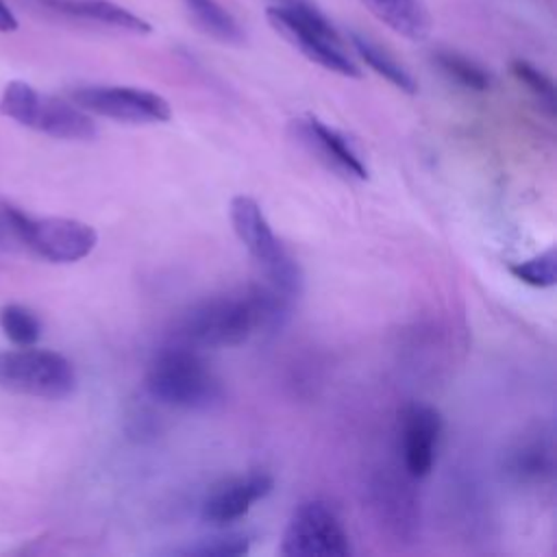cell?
Instances as JSON below:
<instances>
[{
    "label": "cell",
    "instance_id": "cell-1",
    "mask_svg": "<svg viewBox=\"0 0 557 557\" xmlns=\"http://www.w3.org/2000/svg\"><path fill=\"white\" fill-rule=\"evenodd\" d=\"M294 302L265 281L250 283L239 292L194 305L176 320L170 339L198 350L237 346L259 331L281 329Z\"/></svg>",
    "mask_w": 557,
    "mask_h": 557
},
{
    "label": "cell",
    "instance_id": "cell-2",
    "mask_svg": "<svg viewBox=\"0 0 557 557\" xmlns=\"http://www.w3.org/2000/svg\"><path fill=\"white\" fill-rule=\"evenodd\" d=\"M202 350L168 342L146 370V392L161 405L183 411H211L224 403V385Z\"/></svg>",
    "mask_w": 557,
    "mask_h": 557
},
{
    "label": "cell",
    "instance_id": "cell-3",
    "mask_svg": "<svg viewBox=\"0 0 557 557\" xmlns=\"http://www.w3.org/2000/svg\"><path fill=\"white\" fill-rule=\"evenodd\" d=\"M265 17L309 61L346 78L361 76L359 65L346 50V41L313 0H270Z\"/></svg>",
    "mask_w": 557,
    "mask_h": 557
},
{
    "label": "cell",
    "instance_id": "cell-4",
    "mask_svg": "<svg viewBox=\"0 0 557 557\" xmlns=\"http://www.w3.org/2000/svg\"><path fill=\"white\" fill-rule=\"evenodd\" d=\"M231 222L235 235L263 272V281L296 300L302 292V270L274 235L263 209L250 196L231 200Z\"/></svg>",
    "mask_w": 557,
    "mask_h": 557
},
{
    "label": "cell",
    "instance_id": "cell-5",
    "mask_svg": "<svg viewBox=\"0 0 557 557\" xmlns=\"http://www.w3.org/2000/svg\"><path fill=\"white\" fill-rule=\"evenodd\" d=\"M0 113L22 126L46 133L57 139L89 141L96 137V124L72 100L37 91L24 81H11L0 96Z\"/></svg>",
    "mask_w": 557,
    "mask_h": 557
},
{
    "label": "cell",
    "instance_id": "cell-6",
    "mask_svg": "<svg viewBox=\"0 0 557 557\" xmlns=\"http://www.w3.org/2000/svg\"><path fill=\"white\" fill-rule=\"evenodd\" d=\"M76 370L54 350L20 346L0 352V389L59 400L76 389Z\"/></svg>",
    "mask_w": 557,
    "mask_h": 557
},
{
    "label": "cell",
    "instance_id": "cell-7",
    "mask_svg": "<svg viewBox=\"0 0 557 557\" xmlns=\"http://www.w3.org/2000/svg\"><path fill=\"white\" fill-rule=\"evenodd\" d=\"M278 553L285 557H346L352 553V546L329 503L305 500L294 509Z\"/></svg>",
    "mask_w": 557,
    "mask_h": 557
},
{
    "label": "cell",
    "instance_id": "cell-8",
    "mask_svg": "<svg viewBox=\"0 0 557 557\" xmlns=\"http://www.w3.org/2000/svg\"><path fill=\"white\" fill-rule=\"evenodd\" d=\"M70 100L87 113L128 124H157L172 117L170 102L163 96L139 87L85 85L72 89Z\"/></svg>",
    "mask_w": 557,
    "mask_h": 557
},
{
    "label": "cell",
    "instance_id": "cell-9",
    "mask_svg": "<svg viewBox=\"0 0 557 557\" xmlns=\"http://www.w3.org/2000/svg\"><path fill=\"white\" fill-rule=\"evenodd\" d=\"M98 244V233L72 218H30L24 231V252L50 263H74L85 259Z\"/></svg>",
    "mask_w": 557,
    "mask_h": 557
},
{
    "label": "cell",
    "instance_id": "cell-10",
    "mask_svg": "<svg viewBox=\"0 0 557 557\" xmlns=\"http://www.w3.org/2000/svg\"><path fill=\"white\" fill-rule=\"evenodd\" d=\"M442 435V416L435 407L411 403L403 409L400 442L403 463L411 479H422L431 472Z\"/></svg>",
    "mask_w": 557,
    "mask_h": 557
},
{
    "label": "cell",
    "instance_id": "cell-11",
    "mask_svg": "<svg viewBox=\"0 0 557 557\" xmlns=\"http://www.w3.org/2000/svg\"><path fill=\"white\" fill-rule=\"evenodd\" d=\"M274 487V479L268 472H248L246 476L228 479L215 485L202 500L200 516L207 524L226 527L244 518L250 507L265 498Z\"/></svg>",
    "mask_w": 557,
    "mask_h": 557
},
{
    "label": "cell",
    "instance_id": "cell-12",
    "mask_svg": "<svg viewBox=\"0 0 557 557\" xmlns=\"http://www.w3.org/2000/svg\"><path fill=\"white\" fill-rule=\"evenodd\" d=\"M37 9L76 24L109 28L131 35L152 33L150 22L111 0H30Z\"/></svg>",
    "mask_w": 557,
    "mask_h": 557
},
{
    "label": "cell",
    "instance_id": "cell-13",
    "mask_svg": "<svg viewBox=\"0 0 557 557\" xmlns=\"http://www.w3.org/2000/svg\"><path fill=\"white\" fill-rule=\"evenodd\" d=\"M300 141L318 154V159H322L329 168H333L335 172L344 174V176H352V178H368V165L363 163V159L359 157V152L355 150L352 141L337 128L324 124L318 117H305V120H296L294 124Z\"/></svg>",
    "mask_w": 557,
    "mask_h": 557
},
{
    "label": "cell",
    "instance_id": "cell-14",
    "mask_svg": "<svg viewBox=\"0 0 557 557\" xmlns=\"http://www.w3.org/2000/svg\"><path fill=\"white\" fill-rule=\"evenodd\" d=\"M370 13L407 39H424L431 20L422 0H363Z\"/></svg>",
    "mask_w": 557,
    "mask_h": 557
},
{
    "label": "cell",
    "instance_id": "cell-15",
    "mask_svg": "<svg viewBox=\"0 0 557 557\" xmlns=\"http://www.w3.org/2000/svg\"><path fill=\"white\" fill-rule=\"evenodd\" d=\"M181 2L187 15L191 17V22L196 24V28L207 37L226 46H242L246 41L244 26L218 0H181Z\"/></svg>",
    "mask_w": 557,
    "mask_h": 557
},
{
    "label": "cell",
    "instance_id": "cell-16",
    "mask_svg": "<svg viewBox=\"0 0 557 557\" xmlns=\"http://www.w3.org/2000/svg\"><path fill=\"white\" fill-rule=\"evenodd\" d=\"M348 39H350V46L357 52V57L370 70H374L379 76H383L387 83H392L394 87H398L405 94L418 91V83L411 76V72L400 61H396V57L389 50H385L381 44H376L374 39H370L368 35L357 33V30H350Z\"/></svg>",
    "mask_w": 557,
    "mask_h": 557
},
{
    "label": "cell",
    "instance_id": "cell-17",
    "mask_svg": "<svg viewBox=\"0 0 557 557\" xmlns=\"http://www.w3.org/2000/svg\"><path fill=\"white\" fill-rule=\"evenodd\" d=\"M431 59L446 78L455 81L457 85H461L466 89L485 91L492 83L490 72L481 63H476L474 59H470L457 50H435Z\"/></svg>",
    "mask_w": 557,
    "mask_h": 557
},
{
    "label": "cell",
    "instance_id": "cell-18",
    "mask_svg": "<svg viewBox=\"0 0 557 557\" xmlns=\"http://www.w3.org/2000/svg\"><path fill=\"white\" fill-rule=\"evenodd\" d=\"M250 550V535L242 531H222L209 537H200L198 542L178 548V555L187 557H237Z\"/></svg>",
    "mask_w": 557,
    "mask_h": 557
},
{
    "label": "cell",
    "instance_id": "cell-19",
    "mask_svg": "<svg viewBox=\"0 0 557 557\" xmlns=\"http://www.w3.org/2000/svg\"><path fill=\"white\" fill-rule=\"evenodd\" d=\"M0 329L15 346H33L41 335L39 318L22 305H7L0 309Z\"/></svg>",
    "mask_w": 557,
    "mask_h": 557
},
{
    "label": "cell",
    "instance_id": "cell-20",
    "mask_svg": "<svg viewBox=\"0 0 557 557\" xmlns=\"http://www.w3.org/2000/svg\"><path fill=\"white\" fill-rule=\"evenodd\" d=\"M509 272L531 287H553L557 281V250L555 246L524 261L511 263Z\"/></svg>",
    "mask_w": 557,
    "mask_h": 557
},
{
    "label": "cell",
    "instance_id": "cell-21",
    "mask_svg": "<svg viewBox=\"0 0 557 557\" xmlns=\"http://www.w3.org/2000/svg\"><path fill=\"white\" fill-rule=\"evenodd\" d=\"M511 72L537 98V102L548 111V115H553V111H555V85H553V81L542 70H537L535 65H531L524 59H516L511 63Z\"/></svg>",
    "mask_w": 557,
    "mask_h": 557
},
{
    "label": "cell",
    "instance_id": "cell-22",
    "mask_svg": "<svg viewBox=\"0 0 557 557\" xmlns=\"http://www.w3.org/2000/svg\"><path fill=\"white\" fill-rule=\"evenodd\" d=\"M28 213L0 200V250L2 252H24V231Z\"/></svg>",
    "mask_w": 557,
    "mask_h": 557
},
{
    "label": "cell",
    "instance_id": "cell-23",
    "mask_svg": "<svg viewBox=\"0 0 557 557\" xmlns=\"http://www.w3.org/2000/svg\"><path fill=\"white\" fill-rule=\"evenodd\" d=\"M553 468L550 450L544 444H529L522 446L513 455V470L524 479H542V474H548Z\"/></svg>",
    "mask_w": 557,
    "mask_h": 557
},
{
    "label": "cell",
    "instance_id": "cell-24",
    "mask_svg": "<svg viewBox=\"0 0 557 557\" xmlns=\"http://www.w3.org/2000/svg\"><path fill=\"white\" fill-rule=\"evenodd\" d=\"M15 28H17L15 13L9 9V4L4 0H0V33H11Z\"/></svg>",
    "mask_w": 557,
    "mask_h": 557
}]
</instances>
